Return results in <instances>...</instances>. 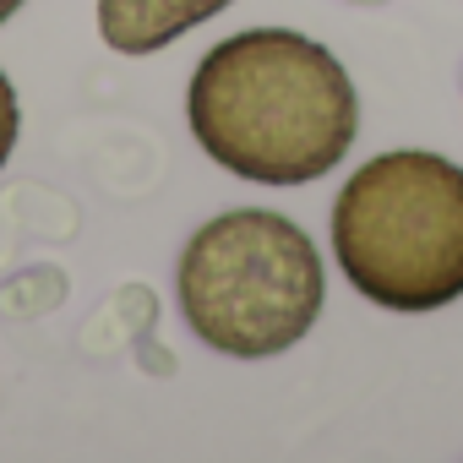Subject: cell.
Instances as JSON below:
<instances>
[{
  "label": "cell",
  "instance_id": "3",
  "mask_svg": "<svg viewBox=\"0 0 463 463\" xmlns=\"http://www.w3.org/2000/svg\"><path fill=\"white\" fill-rule=\"evenodd\" d=\"M175 300L207 349L229 360H273L317 327L327 273L295 218L273 207H235L185 241Z\"/></svg>",
  "mask_w": 463,
  "mask_h": 463
},
{
  "label": "cell",
  "instance_id": "4",
  "mask_svg": "<svg viewBox=\"0 0 463 463\" xmlns=\"http://www.w3.org/2000/svg\"><path fill=\"white\" fill-rule=\"evenodd\" d=\"M229 6L235 0H99V39L115 55H153Z\"/></svg>",
  "mask_w": 463,
  "mask_h": 463
},
{
  "label": "cell",
  "instance_id": "2",
  "mask_svg": "<svg viewBox=\"0 0 463 463\" xmlns=\"http://www.w3.org/2000/svg\"><path fill=\"white\" fill-rule=\"evenodd\" d=\"M333 257L382 311H441L463 295V169L425 147L365 158L333 202Z\"/></svg>",
  "mask_w": 463,
  "mask_h": 463
},
{
  "label": "cell",
  "instance_id": "1",
  "mask_svg": "<svg viewBox=\"0 0 463 463\" xmlns=\"http://www.w3.org/2000/svg\"><path fill=\"white\" fill-rule=\"evenodd\" d=\"M185 120L235 180L311 185L349 158L360 93L327 44L289 28H246L196 61Z\"/></svg>",
  "mask_w": 463,
  "mask_h": 463
},
{
  "label": "cell",
  "instance_id": "6",
  "mask_svg": "<svg viewBox=\"0 0 463 463\" xmlns=\"http://www.w3.org/2000/svg\"><path fill=\"white\" fill-rule=\"evenodd\" d=\"M17 6H23V0H0V23H6V17H17Z\"/></svg>",
  "mask_w": 463,
  "mask_h": 463
},
{
  "label": "cell",
  "instance_id": "5",
  "mask_svg": "<svg viewBox=\"0 0 463 463\" xmlns=\"http://www.w3.org/2000/svg\"><path fill=\"white\" fill-rule=\"evenodd\" d=\"M17 131H23V109H17V88L12 77L0 71V169H6L12 147H17Z\"/></svg>",
  "mask_w": 463,
  "mask_h": 463
},
{
  "label": "cell",
  "instance_id": "7",
  "mask_svg": "<svg viewBox=\"0 0 463 463\" xmlns=\"http://www.w3.org/2000/svg\"><path fill=\"white\" fill-rule=\"evenodd\" d=\"M349 6H387V0H349Z\"/></svg>",
  "mask_w": 463,
  "mask_h": 463
}]
</instances>
